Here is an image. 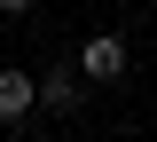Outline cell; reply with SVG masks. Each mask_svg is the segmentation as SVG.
<instances>
[{"mask_svg":"<svg viewBox=\"0 0 157 142\" xmlns=\"http://www.w3.org/2000/svg\"><path fill=\"white\" fill-rule=\"evenodd\" d=\"M39 111V79L32 71H0V126H24Z\"/></svg>","mask_w":157,"mask_h":142,"instance_id":"obj_2","label":"cell"},{"mask_svg":"<svg viewBox=\"0 0 157 142\" xmlns=\"http://www.w3.org/2000/svg\"><path fill=\"white\" fill-rule=\"evenodd\" d=\"M0 16H32V0H0Z\"/></svg>","mask_w":157,"mask_h":142,"instance_id":"obj_4","label":"cell"},{"mask_svg":"<svg viewBox=\"0 0 157 142\" xmlns=\"http://www.w3.org/2000/svg\"><path fill=\"white\" fill-rule=\"evenodd\" d=\"M126 63H134V47L118 40V32H94V40H78V79H94V87H110V79H126Z\"/></svg>","mask_w":157,"mask_h":142,"instance_id":"obj_1","label":"cell"},{"mask_svg":"<svg viewBox=\"0 0 157 142\" xmlns=\"http://www.w3.org/2000/svg\"><path fill=\"white\" fill-rule=\"evenodd\" d=\"M39 111H78V71L71 63H47L39 71Z\"/></svg>","mask_w":157,"mask_h":142,"instance_id":"obj_3","label":"cell"}]
</instances>
